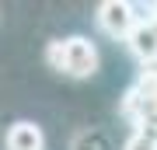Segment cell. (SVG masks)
<instances>
[{
    "label": "cell",
    "instance_id": "6da1fadb",
    "mask_svg": "<svg viewBox=\"0 0 157 150\" xmlns=\"http://www.w3.org/2000/svg\"><path fill=\"white\" fill-rule=\"evenodd\" d=\"M45 63H49V70L63 73V77L87 80V77L98 73L101 56H98V45L91 39L70 35V39H52L49 45H45Z\"/></svg>",
    "mask_w": 157,
    "mask_h": 150
},
{
    "label": "cell",
    "instance_id": "7a4b0ae2",
    "mask_svg": "<svg viewBox=\"0 0 157 150\" xmlns=\"http://www.w3.org/2000/svg\"><path fill=\"white\" fill-rule=\"evenodd\" d=\"M94 21H98V28L108 39L126 42V35L136 28V14H133V4L129 0H105V4H98Z\"/></svg>",
    "mask_w": 157,
    "mask_h": 150
},
{
    "label": "cell",
    "instance_id": "3957f363",
    "mask_svg": "<svg viewBox=\"0 0 157 150\" xmlns=\"http://www.w3.org/2000/svg\"><path fill=\"white\" fill-rule=\"evenodd\" d=\"M126 49L143 70L157 67V28L150 21H136V28L126 35Z\"/></svg>",
    "mask_w": 157,
    "mask_h": 150
},
{
    "label": "cell",
    "instance_id": "277c9868",
    "mask_svg": "<svg viewBox=\"0 0 157 150\" xmlns=\"http://www.w3.org/2000/svg\"><path fill=\"white\" fill-rule=\"evenodd\" d=\"M4 150H45V133H42V126L28 122V119L14 122L11 129H7V136H4Z\"/></svg>",
    "mask_w": 157,
    "mask_h": 150
},
{
    "label": "cell",
    "instance_id": "5b68a950",
    "mask_svg": "<svg viewBox=\"0 0 157 150\" xmlns=\"http://www.w3.org/2000/svg\"><path fill=\"white\" fill-rule=\"evenodd\" d=\"M122 150H157V133H147V129H133Z\"/></svg>",
    "mask_w": 157,
    "mask_h": 150
},
{
    "label": "cell",
    "instance_id": "8992f818",
    "mask_svg": "<svg viewBox=\"0 0 157 150\" xmlns=\"http://www.w3.org/2000/svg\"><path fill=\"white\" fill-rule=\"evenodd\" d=\"M150 25L157 28V4H154V11H150Z\"/></svg>",
    "mask_w": 157,
    "mask_h": 150
}]
</instances>
